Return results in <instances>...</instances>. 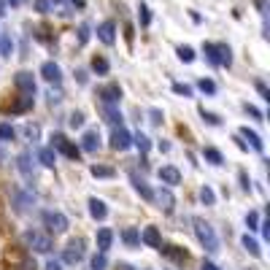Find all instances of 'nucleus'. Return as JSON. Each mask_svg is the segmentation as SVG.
<instances>
[{
	"instance_id": "obj_1",
	"label": "nucleus",
	"mask_w": 270,
	"mask_h": 270,
	"mask_svg": "<svg viewBox=\"0 0 270 270\" xmlns=\"http://www.w3.org/2000/svg\"><path fill=\"white\" fill-rule=\"evenodd\" d=\"M203 54H206V60L211 65H216V68H230V65H233V51H230V46H225V43H203Z\"/></svg>"
},
{
	"instance_id": "obj_2",
	"label": "nucleus",
	"mask_w": 270,
	"mask_h": 270,
	"mask_svg": "<svg viewBox=\"0 0 270 270\" xmlns=\"http://www.w3.org/2000/svg\"><path fill=\"white\" fill-rule=\"evenodd\" d=\"M24 246L30 249V252H38V254H49L51 249H54V243L46 233H38V230H27V233L22 235Z\"/></svg>"
},
{
	"instance_id": "obj_3",
	"label": "nucleus",
	"mask_w": 270,
	"mask_h": 270,
	"mask_svg": "<svg viewBox=\"0 0 270 270\" xmlns=\"http://www.w3.org/2000/svg\"><path fill=\"white\" fill-rule=\"evenodd\" d=\"M195 235H197V241L203 243V249H206V252H219V238H216L214 227H211L208 222L195 219Z\"/></svg>"
},
{
	"instance_id": "obj_4",
	"label": "nucleus",
	"mask_w": 270,
	"mask_h": 270,
	"mask_svg": "<svg viewBox=\"0 0 270 270\" xmlns=\"http://www.w3.org/2000/svg\"><path fill=\"white\" fill-rule=\"evenodd\" d=\"M41 219H43V225L51 230V233H65V230H68V219H65V216L60 214V211H43L41 214Z\"/></svg>"
},
{
	"instance_id": "obj_5",
	"label": "nucleus",
	"mask_w": 270,
	"mask_h": 270,
	"mask_svg": "<svg viewBox=\"0 0 270 270\" xmlns=\"http://www.w3.org/2000/svg\"><path fill=\"white\" fill-rule=\"evenodd\" d=\"M81 260H84V241H70L68 246H65V252H62V262L78 265Z\"/></svg>"
},
{
	"instance_id": "obj_6",
	"label": "nucleus",
	"mask_w": 270,
	"mask_h": 270,
	"mask_svg": "<svg viewBox=\"0 0 270 270\" xmlns=\"http://www.w3.org/2000/svg\"><path fill=\"white\" fill-rule=\"evenodd\" d=\"M14 84H16V89L22 92L24 97L35 95V78H32V73H27V70H19V73L14 76Z\"/></svg>"
},
{
	"instance_id": "obj_7",
	"label": "nucleus",
	"mask_w": 270,
	"mask_h": 270,
	"mask_svg": "<svg viewBox=\"0 0 270 270\" xmlns=\"http://www.w3.org/2000/svg\"><path fill=\"white\" fill-rule=\"evenodd\" d=\"M11 195H14V208L19 211V214H22V211H27L32 206V200H35L32 192H27V189H19V187L11 189Z\"/></svg>"
},
{
	"instance_id": "obj_8",
	"label": "nucleus",
	"mask_w": 270,
	"mask_h": 270,
	"mask_svg": "<svg viewBox=\"0 0 270 270\" xmlns=\"http://www.w3.org/2000/svg\"><path fill=\"white\" fill-rule=\"evenodd\" d=\"M111 146H114L116 151L130 149V146H133V135H130L124 127H116V130H114V135H111Z\"/></svg>"
},
{
	"instance_id": "obj_9",
	"label": "nucleus",
	"mask_w": 270,
	"mask_h": 270,
	"mask_svg": "<svg viewBox=\"0 0 270 270\" xmlns=\"http://www.w3.org/2000/svg\"><path fill=\"white\" fill-rule=\"evenodd\" d=\"M100 100H103V105H116L122 100V87H119V84H108V87H103L100 89Z\"/></svg>"
},
{
	"instance_id": "obj_10",
	"label": "nucleus",
	"mask_w": 270,
	"mask_h": 270,
	"mask_svg": "<svg viewBox=\"0 0 270 270\" xmlns=\"http://www.w3.org/2000/svg\"><path fill=\"white\" fill-rule=\"evenodd\" d=\"M97 38H100L105 46H114V41H116V24L111 22V19H105L100 27H97Z\"/></svg>"
},
{
	"instance_id": "obj_11",
	"label": "nucleus",
	"mask_w": 270,
	"mask_h": 270,
	"mask_svg": "<svg viewBox=\"0 0 270 270\" xmlns=\"http://www.w3.org/2000/svg\"><path fill=\"white\" fill-rule=\"evenodd\" d=\"M160 181L168 184V187H179V184H181V170L173 168V165L160 168Z\"/></svg>"
},
{
	"instance_id": "obj_12",
	"label": "nucleus",
	"mask_w": 270,
	"mask_h": 270,
	"mask_svg": "<svg viewBox=\"0 0 270 270\" xmlns=\"http://www.w3.org/2000/svg\"><path fill=\"white\" fill-rule=\"evenodd\" d=\"M41 76L46 78V81L60 84V78H62V73H60V65H57V62H43V65H41Z\"/></svg>"
},
{
	"instance_id": "obj_13",
	"label": "nucleus",
	"mask_w": 270,
	"mask_h": 270,
	"mask_svg": "<svg viewBox=\"0 0 270 270\" xmlns=\"http://www.w3.org/2000/svg\"><path fill=\"white\" fill-rule=\"evenodd\" d=\"M141 241L146 243V246H151V249H160L162 246V238H160V230H157V227H146V230H143Z\"/></svg>"
},
{
	"instance_id": "obj_14",
	"label": "nucleus",
	"mask_w": 270,
	"mask_h": 270,
	"mask_svg": "<svg viewBox=\"0 0 270 270\" xmlns=\"http://www.w3.org/2000/svg\"><path fill=\"white\" fill-rule=\"evenodd\" d=\"M81 149L84 151H97L100 149V133H97V130H89V133L81 138Z\"/></svg>"
},
{
	"instance_id": "obj_15",
	"label": "nucleus",
	"mask_w": 270,
	"mask_h": 270,
	"mask_svg": "<svg viewBox=\"0 0 270 270\" xmlns=\"http://www.w3.org/2000/svg\"><path fill=\"white\" fill-rule=\"evenodd\" d=\"M16 168H19V173H22V176H32V157H30V151H22V154L16 157Z\"/></svg>"
},
{
	"instance_id": "obj_16",
	"label": "nucleus",
	"mask_w": 270,
	"mask_h": 270,
	"mask_svg": "<svg viewBox=\"0 0 270 270\" xmlns=\"http://www.w3.org/2000/svg\"><path fill=\"white\" fill-rule=\"evenodd\" d=\"M157 200H160V208L165 211V214H173L176 200H173V195H170L168 189H160V192H157Z\"/></svg>"
},
{
	"instance_id": "obj_17",
	"label": "nucleus",
	"mask_w": 270,
	"mask_h": 270,
	"mask_svg": "<svg viewBox=\"0 0 270 270\" xmlns=\"http://www.w3.org/2000/svg\"><path fill=\"white\" fill-rule=\"evenodd\" d=\"M111 243H114V233H111L108 227L97 230V249H100V252H105V249H111Z\"/></svg>"
},
{
	"instance_id": "obj_18",
	"label": "nucleus",
	"mask_w": 270,
	"mask_h": 270,
	"mask_svg": "<svg viewBox=\"0 0 270 270\" xmlns=\"http://www.w3.org/2000/svg\"><path fill=\"white\" fill-rule=\"evenodd\" d=\"M89 214L95 216V219H105V216H108V208H105V203H103V200L92 197V200H89Z\"/></svg>"
},
{
	"instance_id": "obj_19",
	"label": "nucleus",
	"mask_w": 270,
	"mask_h": 270,
	"mask_svg": "<svg viewBox=\"0 0 270 270\" xmlns=\"http://www.w3.org/2000/svg\"><path fill=\"white\" fill-rule=\"evenodd\" d=\"M133 187H135V192L143 197V200H154V192L146 187V181L143 179H138V176H133Z\"/></svg>"
},
{
	"instance_id": "obj_20",
	"label": "nucleus",
	"mask_w": 270,
	"mask_h": 270,
	"mask_svg": "<svg viewBox=\"0 0 270 270\" xmlns=\"http://www.w3.org/2000/svg\"><path fill=\"white\" fill-rule=\"evenodd\" d=\"M38 160H41V165H46V168H54V162H57V154H54V149H41L38 151Z\"/></svg>"
},
{
	"instance_id": "obj_21",
	"label": "nucleus",
	"mask_w": 270,
	"mask_h": 270,
	"mask_svg": "<svg viewBox=\"0 0 270 270\" xmlns=\"http://www.w3.org/2000/svg\"><path fill=\"white\" fill-rule=\"evenodd\" d=\"M241 135H243V138H249V141H252V149H257V151H262V149H265V143H262V138L257 135L254 130L243 127V130H241Z\"/></svg>"
},
{
	"instance_id": "obj_22",
	"label": "nucleus",
	"mask_w": 270,
	"mask_h": 270,
	"mask_svg": "<svg viewBox=\"0 0 270 270\" xmlns=\"http://www.w3.org/2000/svg\"><path fill=\"white\" fill-rule=\"evenodd\" d=\"M160 252L170 257V260H176V262H187V252H179L176 246H160Z\"/></svg>"
},
{
	"instance_id": "obj_23",
	"label": "nucleus",
	"mask_w": 270,
	"mask_h": 270,
	"mask_svg": "<svg viewBox=\"0 0 270 270\" xmlns=\"http://www.w3.org/2000/svg\"><path fill=\"white\" fill-rule=\"evenodd\" d=\"M103 114H105V119H108L111 124H122V114H119L116 105H103Z\"/></svg>"
},
{
	"instance_id": "obj_24",
	"label": "nucleus",
	"mask_w": 270,
	"mask_h": 270,
	"mask_svg": "<svg viewBox=\"0 0 270 270\" xmlns=\"http://www.w3.org/2000/svg\"><path fill=\"white\" fill-rule=\"evenodd\" d=\"M241 243H243V249H246V252L252 254V257H260V254H262L260 243H257L254 238H249V235H243V238H241Z\"/></svg>"
},
{
	"instance_id": "obj_25",
	"label": "nucleus",
	"mask_w": 270,
	"mask_h": 270,
	"mask_svg": "<svg viewBox=\"0 0 270 270\" xmlns=\"http://www.w3.org/2000/svg\"><path fill=\"white\" fill-rule=\"evenodd\" d=\"M60 151H62L65 157H70V160H78V154H81V149H78L76 143H70L68 138H65V143L60 146Z\"/></svg>"
},
{
	"instance_id": "obj_26",
	"label": "nucleus",
	"mask_w": 270,
	"mask_h": 270,
	"mask_svg": "<svg viewBox=\"0 0 270 270\" xmlns=\"http://www.w3.org/2000/svg\"><path fill=\"white\" fill-rule=\"evenodd\" d=\"M108 60H105V57H92V70H95V73H100V76H105L108 73Z\"/></svg>"
},
{
	"instance_id": "obj_27",
	"label": "nucleus",
	"mask_w": 270,
	"mask_h": 270,
	"mask_svg": "<svg viewBox=\"0 0 270 270\" xmlns=\"http://www.w3.org/2000/svg\"><path fill=\"white\" fill-rule=\"evenodd\" d=\"M138 22H141V27H149V24H151V11H149L146 3L138 5Z\"/></svg>"
},
{
	"instance_id": "obj_28",
	"label": "nucleus",
	"mask_w": 270,
	"mask_h": 270,
	"mask_svg": "<svg viewBox=\"0 0 270 270\" xmlns=\"http://www.w3.org/2000/svg\"><path fill=\"white\" fill-rule=\"evenodd\" d=\"M30 105H32V97H22V100H19V103L8 105V108H5V111H11V114H22V111H27Z\"/></svg>"
},
{
	"instance_id": "obj_29",
	"label": "nucleus",
	"mask_w": 270,
	"mask_h": 270,
	"mask_svg": "<svg viewBox=\"0 0 270 270\" xmlns=\"http://www.w3.org/2000/svg\"><path fill=\"white\" fill-rule=\"evenodd\" d=\"M122 238H124V243H127V246H138L141 235H138V230H135V227H127V230L122 233Z\"/></svg>"
},
{
	"instance_id": "obj_30",
	"label": "nucleus",
	"mask_w": 270,
	"mask_h": 270,
	"mask_svg": "<svg viewBox=\"0 0 270 270\" xmlns=\"http://www.w3.org/2000/svg\"><path fill=\"white\" fill-rule=\"evenodd\" d=\"M14 265H16V270H38V268H35V262L27 260L24 254H19V257H16V260H14Z\"/></svg>"
},
{
	"instance_id": "obj_31",
	"label": "nucleus",
	"mask_w": 270,
	"mask_h": 270,
	"mask_svg": "<svg viewBox=\"0 0 270 270\" xmlns=\"http://www.w3.org/2000/svg\"><path fill=\"white\" fill-rule=\"evenodd\" d=\"M92 176H97V179H111V176H114V168H108V165H92Z\"/></svg>"
},
{
	"instance_id": "obj_32",
	"label": "nucleus",
	"mask_w": 270,
	"mask_h": 270,
	"mask_svg": "<svg viewBox=\"0 0 270 270\" xmlns=\"http://www.w3.org/2000/svg\"><path fill=\"white\" fill-rule=\"evenodd\" d=\"M14 135H16V130L8 122H0V141H14Z\"/></svg>"
},
{
	"instance_id": "obj_33",
	"label": "nucleus",
	"mask_w": 270,
	"mask_h": 270,
	"mask_svg": "<svg viewBox=\"0 0 270 270\" xmlns=\"http://www.w3.org/2000/svg\"><path fill=\"white\" fill-rule=\"evenodd\" d=\"M179 60L181 62H192L195 60V49H192V46H179Z\"/></svg>"
},
{
	"instance_id": "obj_34",
	"label": "nucleus",
	"mask_w": 270,
	"mask_h": 270,
	"mask_svg": "<svg viewBox=\"0 0 270 270\" xmlns=\"http://www.w3.org/2000/svg\"><path fill=\"white\" fill-rule=\"evenodd\" d=\"M200 200L206 203V206H214V200H216L214 189H211V187H203V189H200Z\"/></svg>"
},
{
	"instance_id": "obj_35",
	"label": "nucleus",
	"mask_w": 270,
	"mask_h": 270,
	"mask_svg": "<svg viewBox=\"0 0 270 270\" xmlns=\"http://www.w3.org/2000/svg\"><path fill=\"white\" fill-rule=\"evenodd\" d=\"M105 265H108V260H105V254H95L92 257V270H105Z\"/></svg>"
},
{
	"instance_id": "obj_36",
	"label": "nucleus",
	"mask_w": 270,
	"mask_h": 270,
	"mask_svg": "<svg viewBox=\"0 0 270 270\" xmlns=\"http://www.w3.org/2000/svg\"><path fill=\"white\" fill-rule=\"evenodd\" d=\"M133 141H135V146L141 149V154H146V151L151 149V143H149V138H146V135H135Z\"/></svg>"
},
{
	"instance_id": "obj_37",
	"label": "nucleus",
	"mask_w": 270,
	"mask_h": 270,
	"mask_svg": "<svg viewBox=\"0 0 270 270\" xmlns=\"http://www.w3.org/2000/svg\"><path fill=\"white\" fill-rule=\"evenodd\" d=\"M206 160H211L214 165H222V162H225V157H222L216 149H206Z\"/></svg>"
},
{
	"instance_id": "obj_38",
	"label": "nucleus",
	"mask_w": 270,
	"mask_h": 270,
	"mask_svg": "<svg viewBox=\"0 0 270 270\" xmlns=\"http://www.w3.org/2000/svg\"><path fill=\"white\" fill-rule=\"evenodd\" d=\"M197 87L206 92V95H214V92H216V84L211 81V78H200V84H197Z\"/></svg>"
},
{
	"instance_id": "obj_39",
	"label": "nucleus",
	"mask_w": 270,
	"mask_h": 270,
	"mask_svg": "<svg viewBox=\"0 0 270 270\" xmlns=\"http://www.w3.org/2000/svg\"><path fill=\"white\" fill-rule=\"evenodd\" d=\"M173 92H176V95L189 97V95H192V87H189V84H179V81H176V84H173Z\"/></svg>"
},
{
	"instance_id": "obj_40",
	"label": "nucleus",
	"mask_w": 270,
	"mask_h": 270,
	"mask_svg": "<svg viewBox=\"0 0 270 270\" xmlns=\"http://www.w3.org/2000/svg\"><path fill=\"white\" fill-rule=\"evenodd\" d=\"M89 41V24H81V27H78V43H87Z\"/></svg>"
},
{
	"instance_id": "obj_41",
	"label": "nucleus",
	"mask_w": 270,
	"mask_h": 270,
	"mask_svg": "<svg viewBox=\"0 0 270 270\" xmlns=\"http://www.w3.org/2000/svg\"><path fill=\"white\" fill-rule=\"evenodd\" d=\"M246 225H249V230H260V216H257L254 211L246 216Z\"/></svg>"
},
{
	"instance_id": "obj_42",
	"label": "nucleus",
	"mask_w": 270,
	"mask_h": 270,
	"mask_svg": "<svg viewBox=\"0 0 270 270\" xmlns=\"http://www.w3.org/2000/svg\"><path fill=\"white\" fill-rule=\"evenodd\" d=\"M200 116H203V119H206L208 124H219V116L211 114V111H206V108H200Z\"/></svg>"
},
{
	"instance_id": "obj_43",
	"label": "nucleus",
	"mask_w": 270,
	"mask_h": 270,
	"mask_svg": "<svg viewBox=\"0 0 270 270\" xmlns=\"http://www.w3.org/2000/svg\"><path fill=\"white\" fill-rule=\"evenodd\" d=\"M254 87H257V92H260L265 100H270V89H268V84L265 81H254Z\"/></svg>"
},
{
	"instance_id": "obj_44",
	"label": "nucleus",
	"mask_w": 270,
	"mask_h": 270,
	"mask_svg": "<svg viewBox=\"0 0 270 270\" xmlns=\"http://www.w3.org/2000/svg\"><path fill=\"white\" fill-rule=\"evenodd\" d=\"M35 8L41 11V14H49V11H51V0H35Z\"/></svg>"
},
{
	"instance_id": "obj_45",
	"label": "nucleus",
	"mask_w": 270,
	"mask_h": 270,
	"mask_svg": "<svg viewBox=\"0 0 270 270\" xmlns=\"http://www.w3.org/2000/svg\"><path fill=\"white\" fill-rule=\"evenodd\" d=\"M11 49H14V43H11V38H3V41H0V51H3L5 57L11 54Z\"/></svg>"
},
{
	"instance_id": "obj_46",
	"label": "nucleus",
	"mask_w": 270,
	"mask_h": 270,
	"mask_svg": "<svg viewBox=\"0 0 270 270\" xmlns=\"http://www.w3.org/2000/svg\"><path fill=\"white\" fill-rule=\"evenodd\" d=\"M70 127H81V124H84V116L81 114H78V111H76V114H70Z\"/></svg>"
},
{
	"instance_id": "obj_47",
	"label": "nucleus",
	"mask_w": 270,
	"mask_h": 270,
	"mask_svg": "<svg viewBox=\"0 0 270 270\" xmlns=\"http://www.w3.org/2000/svg\"><path fill=\"white\" fill-rule=\"evenodd\" d=\"M62 143H65V135L57 133V135H51V146H49V149H60Z\"/></svg>"
},
{
	"instance_id": "obj_48",
	"label": "nucleus",
	"mask_w": 270,
	"mask_h": 270,
	"mask_svg": "<svg viewBox=\"0 0 270 270\" xmlns=\"http://www.w3.org/2000/svg\"><path fill=\"white\" fill-rule=\"evenodd\" d=\"M243 111H246V114H252L254 119H262V111H260V108H254V105H249V103L243 105Z\"/></svg>"
},
{
	"instance_id": "obj_49",
	"label": "nucleus",
	"mask_w": 270,
	"mask_h": 270,
	"mask_svg": "<svg viewBox=\"0 0 270 270\" xmlns=\"http://www.w3.org/2000/svg\"><path fill=\"white\" fill-rule=\"evenodd\" d=\"M24 133H27V138H35L38 135V127H35V124H27V130H24Z\"/></svg>"
},
{
	"instance_id": "obj_50",
	"label": "nucleus",
	"mask_w": 270,
	"mask_h": 270,
	"mask_svg": "<svg viewBox=\"0 0 270 270\" xmlns=\"http://www.w3.org/2000/svg\"><path fill=\"white\" fill-rule=\"evenodd\" d=\"M46 270H60V262H57V260H49V262H46Z\"/></svg>"
},
{
	"instance_id": "obj_51",
	"label": "nucleus",
	"mask_w": 270,
	"mask_h": 270,
	"mask_svg": "<svg viewBox=\"0 0 270 270\" xmlns=\"http://www.w3.org/2000/svg\"><path fill=\"white\" fill-rule=\"evenodd\" d=\"M189 16H192V22H195V24H200V22H203V16L197 14V11H192V14H189Z\"/></svg>"
},
{
	"instance_id": "obj_52",
	"label": "nucleus",
	"mask_w": 270,
	"mask_h": 270,
	"mask_svg": "<svg viewBox=\"0 0 270 270\" xmlns=\"http://www.w3.org/2000/svg\"><path fill=\"white\" fill-rule=\"evenodd\" d=\"M160 116H162L160 111H157V108H151V122H160Z\"/></svg>"
},
{
	"instance_id": "obj_53",
	"label": "nucleus",
	"mask_w": 270,
	"mask_h": 270,
	"mask_svg": "<svg viewBox=\"0 0 270 270\" xmlns=\"http://www.w3.org/2000/svg\"><path fill=\"white\" fill-rule=\"evenodd\" d=\"M260 230H262V235H265V238H268V235H270V222H265V225H262Z\"/></svg>"
},
{
	"instance_id": "obj_54",
	"label": "nucleus",
	"mask_w": 270,
	"mask_h": 270,
	"mask_svg": "<svg viewBox=\"0 0 270 270\" xmlns=\"http://www.w3.org/2000/svg\"><path fill=\"white\" fill-rule=\"evenodd\" d=\"M76 76H78V84H87V73H84V70H78Z\"/></svg>"
},
{
	"instance_id": "obj_55",
	"label": "nucleus",
	"mask_w": 270,
	"mask_h": 270,
	"mask_svg": "<svg viewBox=\"0 0 270 270\" xmlns=\"http://www.w3.org/2000/svg\"><path fill=\"white\" fill-rule=\"evenodd\" d=\"M203 270H219V268H216L214 262H206V265H203Z\"/></svg>"
},
{
	"instance_id": "obj_56",
	"label": "nucleus",
	"mask_w": 270,
	"mask_h": 270,
	"mask_svg": "<svg viewBox=\"0 0 270 270\" xmlns=\"http://www.w3.org/2000/svg\"><path fill=\"white\" fill-rule=\"evenodd\" d=\"M5 3H8V5H22L24 0H5Z\"/></svg>"
},
{
	"instance_id": "obj_57",
	"label": "nucleus",
	"mask_w": 270,
	"mask_h": 270,
	"mask_svg": "<svg viewBox=\"0 0 270 270\" xmlns=\"http://www.w3.org/2000/svg\"><path fill=\"white\" fill-rule=\"evenodd\" d=\"M5 14V0H0V16Z\"/></svg>"
},
{
	"instance_id": "obj_58",
	"label": "nucleus",
	"mask_w": 270,
	"mask_h": 270,
	"mask_svg": "<svg viewBox=\"0 0 270 270\" xmlns=\"http://www.w3.org/2000/svg\"><path fill=\"white\" fill-rule=\"evenodd\" d=\"M5 162V151H3V146H0V165Z\"/></svg>"
},
{
	"instance_id": "obj_59",
	"label": "nucleus",
	"mask_w": 270,
	"mask_h": 270,
	"mask_svg": "<svg viewBox=\"0 0 270 270\" xmlns=\"http://www.w3.org/2000/svg\"><path fill=\"white\" fill-rule=\"evenodd\" d=\"M73 3L78 5V8H84V0H73Z\"/></svg>"
}]
</instances>
